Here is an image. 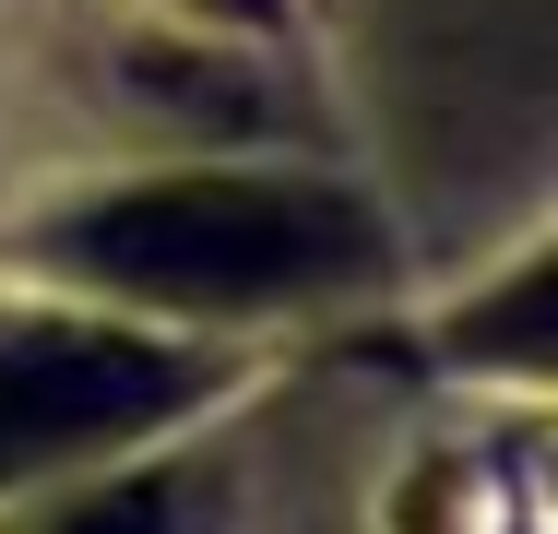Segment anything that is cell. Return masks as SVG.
Returning <instances> with one entry per match:
<instances>
[{
  "label": "cell",
  "instance_id": "6da1fadb",
  "mask_svg": "<svg viewBox=\"0 0 558 534\" xmlns=\"http://www.w3.org/2000/svg\"><path fill=\"white\" fill-rule=\"evenodd\" d=\"M60 262L131 298H179V310H262V298L344 286L368 262V214L298 179H155V191L72 214Z\"/></svg>",
  "mask_w": 558,
  "mask_h": 534
},
{
  "label": "cell",
  "instance_id": "7a4b0ae2",
  "mask_svg": "<svg viewBox=\"0 0 558 534\" xmlns=\"http://www.w3.org/2000/svg\"><path fill=\"white\" fill-rule=\"evenodd\" d=\"M191 392V368L143 332H72V320H24L0 332V475L84 451V439H131Z\"/></svg>",
  "mask_w": 558,
  "mask_h": 534
},
{
  "label": "cell",
  "instance_id": "3957f363",
  "mask_svg": "<svg viewBox=\"0 0 558 534\" xmlns=\"http://www.w3.org/2000/svg\"><path fill=\"white\" fill-rule=\"evenodd\" d=\"M48 534H215V499L179 487V475H131V487L84 499L72 523H48Z\"/></svg>",
  "mask_w": 558,
  "mask_h": 534
}]
</instances>
